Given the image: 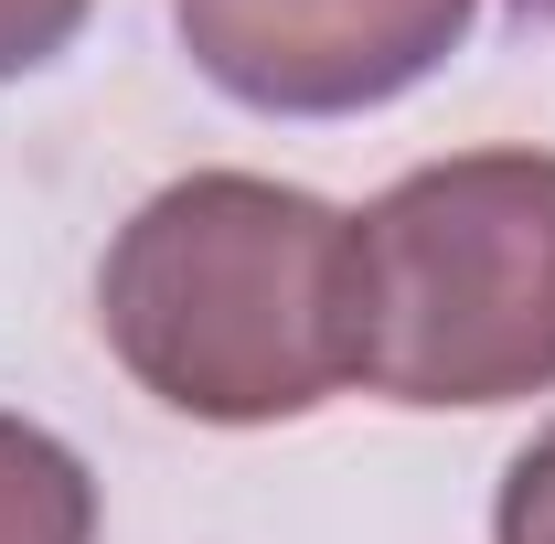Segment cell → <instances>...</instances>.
<instances>
[{"label":"cell","mask_w":555,"mask_h":544,"mask_svg":"<svg viewBox=\"0 0 555 544\" xmlns=\"http://www.w3.org/2000/svg\"><path fill=\"white\" fill-rule=\"evenodd\" d=\"M107 352L204 427L310 416L363 374L352 341V213L257 171H193L118 224L96 277Z\"/></svg>","instance_id":"6da1fadb"},{"label":"cell","mask_w":555,"mask_h":544,"mask_svg":"<svg viewBox=\"0 0 555 544\" xmlns=\"http://www.w3.org/2000/svg\"><path fill=\"white\" fill-rule=\"evenodd\" d=\"M352 341L396 406H513L555 385V160L460 150L352 224Z\"/></svg>","instance_id":"7a4b0ae2"},{"label":"cell","mask_w":555,"mask_h":544,"mask_svg":"<svg viewBox=\"0 0 555 544\" xmlns=\"http://www.w3.org/2000/svg\"><path fill=\"white\" fill-rule=\"evenodd\" d=\"M481 0H171L182 54L268 118H352L449 65Z\"/></svg>","instance_id":"3957f363"},{"label":"cell","mask_w":555,"mask_h":544,"mask_svg":"<svg viewBox=\"0 0 555 544\" xmlns=\"http://www.w3.org/2000/svg\"><path fill=\"white\" fill-rule=\"evenodd\" d=\"M0 544H96V480L65 438L0 416Z\"/></svg>","instance_id":"277c9868"},{"label":"cell","mask_w":555,"mask_h":544,"mask_svg":"<svg viewBox=\"0 0 555 544\" xmlns=\"http://www.w3.org/2000/svg\"><path fill=\"white\" fill-rule=\"evenodd\" d=\"M491 544H555V427L502 470V513H491Z\"/></svg>","instance_id":"5b68a950"},{"label":"cell","mask_w":555,"mask_h":544,"mask_svg":"<svg viewBox=\"0 0 555 544\" xmlns=\"http://www.w3.org/2000/svg\"><path fill=\"white\" fill-rule=\"evenodd\" d=\"M75 33H86V0H0V86L54 65Z\"/></svg>","instance_id":"8992f818"}]
</instances>
